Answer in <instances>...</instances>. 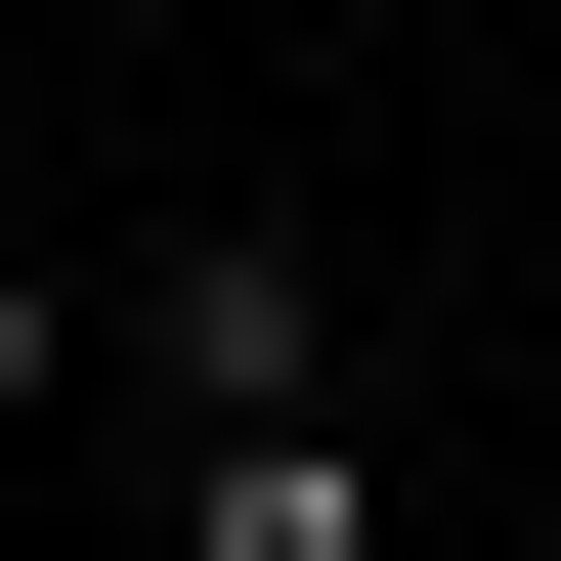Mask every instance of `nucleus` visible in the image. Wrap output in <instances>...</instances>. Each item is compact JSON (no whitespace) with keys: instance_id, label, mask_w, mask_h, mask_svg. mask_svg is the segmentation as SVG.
Masks as SVG:
<instances>
[{"instance_id":"2","label":"nucleus","mask_w":561,"mask_h":561,"mask_svg":"<svg viewBox=\"0 0 561 561\" xmlns=\"http://www.w3.org/2000/svg\"><path fill=\"white\" fill-rule=\"evenodd\" d=\"M130 346H173V432H216V389H346V260H302V216H216V260L130 302Z\"/></svg>"},{"instance_id":"1","label":"nucleus","mask_w":561,"mask_h":561,"mask_svg":"<svg viewBox=\"0 0 561 561\" xmlns=\"http://www.w3.org/2000/svg\"><path fill=\"white\" fill-rule=\"evenodd\" d=\"M173 561H389V432H346V389H216V432H173Z\"/></svg>"},{"instance_id":"3","label":"nucleus","mask_w":561,"mask_h":561,"mask_svg":"<svg viewBox=\"0 0 561 561\" xmlns=\"http://www.w3.org/2000/svg\"><path fill=\"white\" fill-rule=\"evenodd\" d=\"M44 346H87V302H44V260H0V432H44Z\"/></svg>"}]
</instances>
